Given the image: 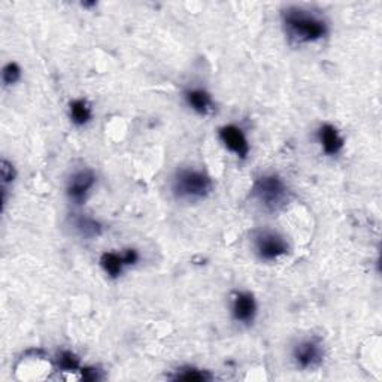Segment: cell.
Masks as SVG:
<instances>
[{
	"label": "cell",
	"instance_id": "obj_2",
	"mask_svg": "<svg viewBox=\"0 0 382 382\" xmlns=\"http://www.w3.org/2000/svg\"><path fill=\"white\" fill-rule=\"evenodd\" d=\"M212 190V178L198 168H181L172 178V193L181 202L196 203L205 200Z\"/></svg>",
	"mask_w": 382,
	"mask_h": 382
},
{
	"label": "cell",
	"instance_id": "obj_16",
	"mask_svg": "<svg viewBox=\"0 0 382 382\" xmlns=\"http://www.w3.org/2000/svg\"><path fill=\"white\" fill-rule=\"evenodd\" d=\"M22 75H23V70L18 63H15V61H9V63L3 66L2 79L5 82V86L17 84V82L22 79Z\"/></svg>",
	"mask_w": 382,
	"mask_h": 382
},
{
	"label": "cell",
	"instance_id": "obj_11",
	"mask_svg": "<svg viewBox=\"0 0 382 382\" xmlns=\"http://www.w3.org/2000/svg\"><path fill=\"white\" fill-rule=\"evenodd\" d=\"M69 118L77 127H84L93 118L91 105L86 99H75L69 103Z\"/></svg>",
	"mask_w": 382,
	"mask_h": 382
},
{
	"label": "cell",
	"instance_id": "obj_4",
	"mask_svg": "<svg viewBox=\"0 0 382 382\" xmlns=\"http://www.w3.org/2000/svg\"><path fill=\"white\" fill-rule=\"evenodd\" d=\"M293 361L296 366L302 370H315L323 365L324 361V345L323 340L311 336L305 337L294 345L293 348Z\"/></svg>",
	"mask_w": 382,
	"mask_h": 382
},
{
	"label": "cell",
	"instance_id": "obj_19",
	"mask_svg": "<svg viewBox=\"0 0 382 382\" xmlns=\"http://www.w3.org/2000/svg\"><path fill=\"white\" fill-rule=\"evenodd\" d=\"M81 374H82V378H84L86 381H97V379H100L99 369H95V367L81 369Z\"/></svg>",
	"mask_w": 382,
	"mask_h": 382
},
{
	"label": "cell",
	"instance_id": "obj_8",
	"mask_svg": "<svg viewBox=\"0 0 382 382\" xmlns=\"http://www.w3.org/2000/svg\"><path fill=\"white\" fill-rule=\"evenodd\" d=\"M218 138L223 145L239 159L245 160L250 154V143H248L245 133L234 124L223 126L218 130Z\"/></svg>",
	"mask_w": 382,
	"mask_h": 382
},
{
	"label": "cell",
	"instance_id": "obj_12",
	"mask_svg": "<svg viewBox=\"0 0 382 382\" xmlns=\"http://www.w3.org/2000/svg\"><path fill=\"white\" fill-rule=\"evenodd\" d=\"M100 266H102L103 272H105L109 278H112V280H117V278H120L122 275L124 269L127 267L126 262H124L122 253L118 254V253H112V251L102 254Z\"/></svg>",
	"mask_w": 382,
	"mask_h": 382
},
{
	"label": "cell",
	"instance_id": "obj_10",
	"mask_svg": "<svg viewBox=\"0 0 382 382\" xmlns=\"http://www.w3.org/2000/svg\"><path fill=\"white\" fill-rule=\"evenodd\" d=\"M185 102L194 111L200 113V116H208L215 109V103L212 96L203 88H191L185 91Z\"/></svg>",
	"mask_w": 382,
	"mask_h": 382
},
{
	"label": "cell",
	"instance_id": "obj_3",
	"mask_svg": "<svg viewBox=\"0 0 382 382\" xmlns=\"http://www.w3.org/2000/svg\"><path fill=\"white\" fill-rule=\"evenodd\" d=\"M251 199L267 214L280 212L290 200V190L285 181L275 173L262 175L253 184Z\"/></svg>",
	"mask_w": 382,
	"mask_h": 382
},
{
	"label": "cell",
	"instance_id": "obj_6",
	"mask_svg": "<svg viewBox=\"0 0 382 382\" xmlns=\"http://www.w3.org/2000/svg\"><path fill=\"white\" fill-rule=\"evenodd\" d=\"M96 185V175L91 169H81L69 177L66 184L67 199L74 205L86 203L90 191Z\"/></svg>",
	"mask_w": 382,
	"mask_h": 382
},
{
	"label": "cell",
	"instance_id": "obj_13",
	"mask_svg": "<svg viewBox=\"0 0 382 382\" xmlns=\"http://www.w3.org/2000/svg\"><path fill=\"white\" fill-rule=\"evenodd\" d=\"M74 227L82 237H88V239H93V237H97L102 234L100 223L90 218V216H78L74 221Z\"/></svg>",
	"mask_w": 382,
	"mask_h": 382
},
{
	"label": "cell",
	"instance_id": "obj_17",
	"mask_svg": "<svg viewBox=\"0 0 382 382\" xmlns=\"http://www.w3.org/2000/svg\"><path fill=\"white\" fill-rule=\"evenodd\" d=\"M0 178H2V187H6L8 184H11L17 178V170L13 163H9L6 159L0 163Z\"/></svg>",
	"mask_w": 382,
	"mask_h": 382
},
{
	"label": "cell",
	"instance_id": "obj_14",
	"mask_svg": "<svg viewBox=\"0 0 382 382\" xmlns=\"http://www.w3.org/2000/svg\"><path fill=\"white\" fill-rule=\"evenodd\" d=\"M173 379L177 381H212L214 376L209 374L208 370H202V369H196V367H181L178 369L177 375L173 376Z\"/></svg>",
	"mask_w": 382,
	"mask_h": 382
},
{
	"label": "cell",
	"instance_id": "obj_5",
	"mask_svg": "<svg viewBox=\"0 0 382 382\" xmlns=\"http://www.w3.org/2000/svg\"><path fill=\"white\" fill-rule=\"evenodd\" d=\"M254 250L263 262H276L290 250L285 237L273 230L257 232L254 236Z\"/></svg>",
	"mask_w": 382,
	"mask_h": 382
},
{
	"label": "cell",
	"instance_id": "obj_9",
	"mask_svg": "<svg viewBox=\"0 0 382 382\" xmlns=\"http://www.w3.org/2000/svg\"><path fill=\"white\" fill-rule=\"evenodd\" d=\"M317 138H318L319 145H321L323 152L328 157L337 156V154L344 150L345 141L333 124L330 122L321 124L317 132Z\"/></svg>",
	"mask_w": 382,
	"mask_h": 382
},
{
	"label": "cell",
	"instance_id": "obj_1",
	"mask_svg": "<svg viewBox=\"0 0 382 382\" xmlns=\"http://www.w3.org/2000/svg\"><path fill=\"white\" fill-rule=\"evenodd\" d=\"M281 19L287 36L296 44H314L328 35V23L312 9L288 5L282 9Z\"/></svg>",
	"mask_w": 382,
	"mask_h": 382
},
{
	"label": "cell",
	"instance_id": "obj_18",
	"mask_svg": "<svg viewBox=\"0 0 382 382\" xmlns=\"http://www.w3.org/2000/svg\"><path fill=\"white\" fill-rule=\"evenodd\" d=\"M122 257H124V262H126L127 266H133L139 262V253L136 250H133V248L124 251Z\"/></svg>",
	"mask_w": 382,
	"mask_h": 382
},
{
	"label": "cell",
	"instance_id": "obj_7",
	"mask_svg": "<svg viewBox=\"0 0 382 382\" xmlns=\"http://www.w3.org/2000/svg\"><path fill=\"white\" fill-rule=\"evenodd\" d=\"M257 315V302L250 292H236L232 296V317L236 323L250 326Z\"/></svg>",
	"mask_w": 382,
	"mask_h": 382
},
{
	"label": "cell",
	"instance_id": "obj_15",
	"mask_svg": "<svg viewBox=\"0 0 382 382\" xmlns=\"http://www.w3.org/2000/svg\"><path fill=\"white\" fill-rule=\"evenodd\" d=\"M57 365L63 372H77L79 369V357L72 351L65 349L57 357Z\"/></svg>",
	"mask_w": 382,
	"mask_h": 382
}]
</instances>
